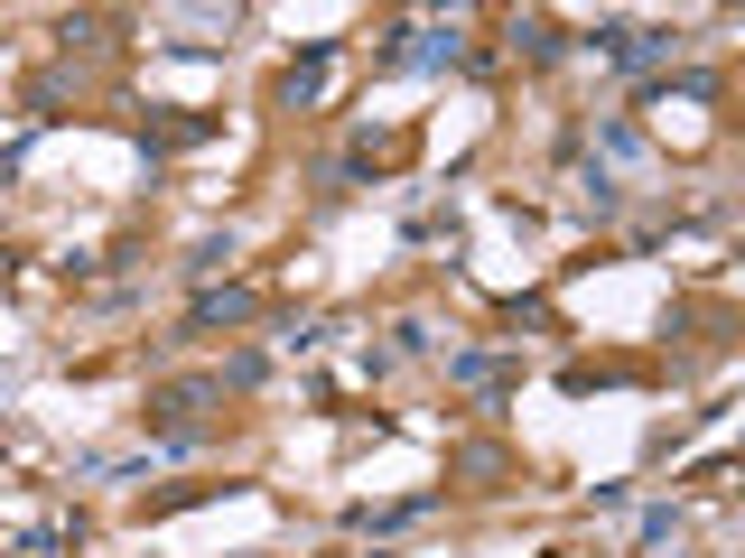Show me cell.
Wrapping results in <instances>:
<instances>
[{
    "label": "cell",
    "mask_w": 745,
    "mask_h": 558,
    "mask_svg": "<svg viewBox=\"0 0 745 558\" xmlns=\"http://www.w3.org/2000/svg\"><path fill=\"white\" fill-rule=\"evenodd\" d=\"M318 85H326V47L308 56V66H289V85H280V93H289V103H308V93H318Z\"/></svg>",
    "instance_id": "6da1fadb"
}]
</instances>
